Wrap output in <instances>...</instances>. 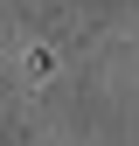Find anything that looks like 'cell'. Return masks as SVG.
<instances>
[]
</instances>
